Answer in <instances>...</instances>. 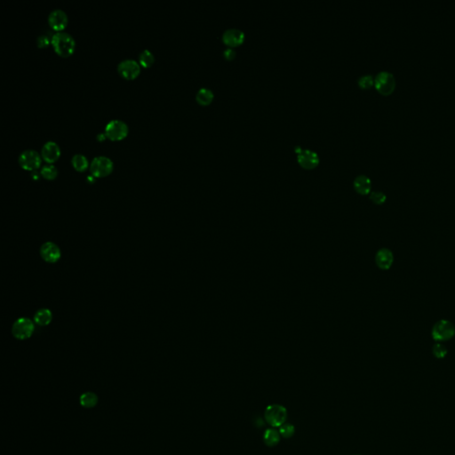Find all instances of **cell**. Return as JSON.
I'll return each mask as SVG.
<instances>
[{
  "label": "cell",
  "instance_id": "2",
  "mask_svg": "<svg viewBox=\"0 0 455 455\" xmlns=\"http://www.w3.org/2000/svg\"><path fill=\"white\" fill-rule=\"evenodd\" d=\"M431 335L433 340L438 342L451 340L455 335V326L450 321L442 319L434 324Z\"/></svg>",
  "mask_w": 455,
  "mask_h": 455
},
{
  "label": "cell",
  "instance_id": "8",
  "mask_svg": "<svg viewBox=\"0 0 455 455\" xmlns=\"http://www.w3.org/2000/svg\"><path fill=\"white\" fill-rule=\"evenodd\" d=\"M42 156L34 150H25L19 156V164L29 171L37 170L41 166Z\"/></svg>",
  "mask_w": 455,
  "mask_h": 455
},
{
  "label": "cell",
  "instance_id": "25",
  "mask_svg": "<svg viewBox=\"0 0 455 455\" xmlns=\"http://www.w3.org/2000/svg\"><path fill=\"white\" fill-rule=\"evenodd\" d=\"M432 352H433V355H434L437 358H444L446 355H447V349L445 345H443L442 343H436L433 348H432Z\"/></svg>",
  "mask_w": 455,
  "mask_h": 455
},
{
  "label": "cell",
  "instance_id": "22",
  "mask_svg": "<svg viewBox=\"0 0 455 455\" xmlns=\"http://www.w3.org/2000/svg\"><path fill=\"white\" fill-rule=\"evenodd\" d=\"M139 62L142 67L148 68L151 67L152 64L155 62V57L154 54L152 53L150 50L145 49L142 52H140L139 54Z\"/></svg>",
  "mask_w": 455,
  "mask_h": 455
},
{
  "label": "cell",
  "instance_id": "17",
  "mask_svg": "<svg viewBox=\"0 0 455 455\" xmlns=\"http://www.w3.org/2000/svg\"><path fill=\"white\" fill-rule=\"evenodd\" d=\"M52 314L51 310L48 309H40L37 310L34 316V321L40 326H46L51 323Z\"/></svg>",
  "mask_w": 455,
  "mask_h": 455
},
{
  "label": "cell",
  "instance_id": "28",
  "mask_svg": "<svg viewBox=\"0 0 455 455\" xmlns=\"http://www.w3.org/2000/svg\"><path fill=\"white\" fill-rule=\"evenodd\" d=\"M52 41V39H50L47 35H40L39 37H37V44L38 47H46L50 44V42Z\"/></svg>",
  "mask_w": 455,
  "mask_h": 455
},
{
  "label": "cell",
  "instance_id": "23",
  "mask_svg": "<svg viewBox=\"0 0 455 455\" xmlns=\"http://www.w3.org/2000/svg\"><path fill=\"white\" fill-rule=\"evenodd\" d=\"M40 174L47 180H53L57 176V168L55 166H53L52 164H46L41 168Z\"/></svg>",
  "mask_w": 455,
  "mask_h": 455
},
{
  "label": "cell",
  "instance_id": "19",
  "mask_svg": "<svg viewBox=\"0 0 455 455\" xmlns=\"http://www.w3.org/2000/svg\"><path fill=\"white\" fill-rule=\"evenodd\" d=\"M71 164H72L74 168L77 171H79V172H83L86 168H88V166H90L87 157H85L84 154H81V153H77V154L74 155L72 158H71Z\"/></svg>",
  "mask_w": 455,
  "mask_h": 455
},
{
  "label": "cell",
  "instance_id": "9",
  "mask_svg": "<svg viewBox=\"0 0 455 455\" xmlns=\"http://www.w3.org/2000/svg\"><path fill=\"white\" fill-rule=\"evenodd\" d=\"M118 71L124 79H135L141 72V65L135 60L128 58L118 63Z\"/></svg>",
  "mask_w": 455,
  "mask_h": 455
},
{
  "label": "cell",
  "instance_id": "29",
  "mask_svg": "<svg viewBox=\"0 0 455 455\" xmlns=\"http://www.w3.org/2000/svg\"><path fill=\"white\" fill-rule=\"evenodd\" d=\"M236 52L235 50H234L233 48H231V47H229V48H227V49H225V50L223 51V55H224V57H225L226 59H228V60L234 59V58L236 57Z\"/></svg>",
  "mask_w": 455,
  "mask_h": 455
},
{
  "label": "cell",
  "instance_id": "18",
  "mask_svg": "<svg viewBox=\"0 0 455 455\" xmlns=\"http://www.w3.org/2000/svg\"><path fill=\"white\" fill-rule=\"evenodd\" d=\"M214 97L215 95L213 91L207 87L200 88L196 94V100L201 105L210 104L214 100Z\"/></svg>",
  "mask_w": 455,
  "mask_h": 455
},
{
  "label": "cell",
  "instance_id": "31",
  "mask_svg": "<svg viewBox=\"0 0 455 455\" xmlns=\"http://www.w3.org/2000/svg\"><path fill=\"white\" fill-rule=\"evenodd\" d=\"M106 137L107 136H106L105 134H99V135H97V139H98L99 141H103Z\"/></svg>",
  "mask_w": 455,
  "mask_h": 455
},
{
  "label": "cell",
  "instance_id": "13",
  "mask_svg": "<svg viewBox=\"0 0 455 455\" xmlns=\"http://www.w3.org/2000/svg\"><path fill=\"white\" fill-rule=\"evenodd\" d=\"M61 155V149L55 141H48L43 145L41 156L48 164L56 161Z\"/></svg>",
  "mask_w": 455,
  "mask_h": 455
},
{
  "label": "cell",
  "instance_id": "15",
  "mask_svg": "<svg viewBox=\"0 0 455 455\" xmlns=\"http://www.w3.org/2000/svg\"><path fill=\"white\" fill-rule=\"evenodd\" d=\"M245 39V33L238 29H228L222 34L223 42L230 47L240 45Z\"/></svg>",
  "mask_w": 455,
  "mask_h": 455
},
{
  "label": "cell",
  "instance_id": "6",
  "mask_svg": "<svg viewBox=\"0 0 455 455\" xmlns=\"http://www.w3.org/2000/svg\"><path fill=\"white\" fill-rule=\"evenodd\" d=\"M128 126L120 119H112L105 126V135L112 141L124 139L128 134Z\"/></svg>",
  "mask_w": 455,
  "mask_h": 455
},
{
  "label": "cell",
  "instance_id": "14",
  "mask_svg": "<svg viewBox=\"0 0 455 455\" xmlns=\"http://www.w3.org/2000/svg\"><path fill=\"white\" fill-rule=\"evenodd\" d=\"M377 266L383 270H389L394 262V254L388 248H382L377 252L375 255Z\"/></svg>",
  "mask_w": 455,
  "mask_h": 455
},
{
  "label": "cell",
  "instance_id": "16",
  "mask_svg": "<svg viewBox=\"0 0 455 455\" xmlns=\"http://www.w3.org/2000/svg\"><path fill=\"white\" fill-rule=\"evenodd\" d=\"M353 185L356 192L361 195H366L371 191V179L365 174L357 175L353 182Z\"/></svg>",
  "mask_w": 455,
  "mask_h": 455
},
{
  "label": "cell",
  "instance_id": "30",
  "mask_svg": "<svg viewBox=\"0 0 455 455\" xmlns=\"http://www.w3.org/2000/svg\"><path fill=\"white\" fill-rule=\"evenodd\" d=\"M32 177L34 179H38L39 178V173L37 172V170H34L32 171Z\"/></svg>",
  "mask_w": 455,
  "mask_h": 455
},
{
  "label": "cell",
  "instance_id": "11",
  "mask_svg": "<svg viewBox=\"0 0 455 455\" xmlns=\"http://www.w3.org/2000/svg\"><path fill=\"white\" fill-rule=\"evenodd\" d=\"M297 160L303 168L312 169L319 165V154L312 150L303 149L298 153Z\"/></svg>",
  "mask_w": 455,
  "mask_h": 455
},
{
  "label": "cell",
  "instance_id": "3",
  "mask_svg": "<svg viewBox=\"0 0 455 455\" xmlns=\"http://www.w3.org/2000/svg\"><path fill=\"white\" fill-rule=\"evenodd\" d=\"M113 167L114 164L110 157L97 156L90 163V171L94 177H104L112 172Z\"/></svg>",
  "mask_w": 455,
  "mask_h": 455
},
{
  "label": "cell",
  "instance_id": "20",
  "mask_svg": "<svg viewBox=\"0 0 455 455\" xmlns=\"http://www.w3.org/2000/svg\"><path fill=\"white\" fill-rule=\"evenodd\" d=\"M79 402L84 408H93L98 403V398L94 393H84L80 396Z\"/></svg>",
  "mask_w": 455,
  "mask_h": 455
},
{
  "label": "cell",
  "instance_id": "1",
  "mask_svg": "<svg viewBox=\"0 0 455 455\" xmlns=\"http://www.w3.org/2000/svg\"><path fill=\"white\" fill-rule=\"evenodd\" d=\"M52 47L54 51L63 57H68L75 50L76 43L74 37L65 32H58L52 35Z\"/></svg>",
  "mask_w": 455,
  "mask_h": 455
},
{
  "label": "cell",
  "instance_id": "10",
  "mask_svg": "<svg viewBox=\"0 0 455 455\" xmlns=\"http://www.w3.org/2000/svg\"><path fill=\"white\" fill-rule=\"evenodd\" d=\"M48 22L54 31L63 32L68 24V16L63 9L55 8L49 14Z\"/></svg>",
  "mask_w": 455,
  "mask_h": 455
},
{
  "label": "cell",
  "instance_id": "21",
  "mask_svg": "<svg viewBox=\"0 0 455 455\" xmlns=\"http://www.w3.org/2000/svg\"><path fill=\"white\" fill-rule=\"evenodd\" d=\"M263 439H264V442L265 444L270 446V447H273L275 445H277L278 443H279V440H280V435L278 434L277 430L275 429H267L264 433V437H263Z\"/></svg>",
  "mask_w": 455,
  "mask_h": 455
},
{
  "label": "cell",
  "instance_id": "7",
  "mask_svg": "<svg viewBox=\"0 0 455 455\" xmlns=\"http://www.w3.org/2000/svg\"><path fill=\"white\" fill-rule=\"evenodd\" d=\"M34 332V324L31 319L21 318L14 323L12 333L18 340H27L32 337Z\"/></svg>",
  "mask_w": 455,
  "mask_h": 455
},
{
  "label": "cell",
  "instance_id": "24",
  "mask_svg": "<svg viewBox=\"0 0 455 455\" xmlns=\"http://www.w3.org/2000/svg\"><path fill=\"white\" fill-rule=\"evenodd\" d=\"M357 83L359 84V86L361 88H364V89H368L371 87L373 84H374V79L373 77L370 75V74H366V75H364V76H361L358 80H357Z\"/></svg>",
  "mask_w": 455,
  "mask_h": 455
},
{
  "label": "cell",
  "instance_id": "4",
  "mask_svg": "<svg viewBox=\"0 0 455 455\" xmlns=\"http://www.w3.org/2000/svg\"><path fill=\"white\" fill-rule=\"evenodd\" d=\"M287 418V411L280 404L269 405L265 410V419L272 427H281Z\"/></svg>",
  "mask_w": 455,
  "mask_h": 455
},
{
  "label": "cell",
  "instance_id": "26",
  "mask_svg": "<svg viewBox=\"0 0 455 455\" xmlns=\"http://www.w3.org/2000/svg\"><path fill=\"white\" fill-rule=\"evenodd\" d=\"M370 199L376 204H382L386 201L387 196L382 191H372L370 194Z\"/></svg>",
  "mask_w": 455,
  "mask_h": 455
},
{
  "label": "cell",
  "instance_id": "32",
  "mask_svg": "<svg viewBox=\"0 0 455 455\" xmlns=\"http://www.w3.org/2000/svg\"><path fill=\"white\" fill-rule=\"evenodd\" d=\"M94 178H95V177H94V175L91 174V175H88V176H87V181H89V182H94Z\"/></svg>",
  "mask_w": 455,
  "mask_h": 455
},
{
  "label": "cell",
  "instance_id": "12",
  "mask_svg": "<svg viewBox=\"0 0 455 455\" xmlns=\"http://www.w3.org/2000/svg\"><path fill=\"white\" fill-rule=\"evenodd\" d=\"M40 255L45 262L55 263L61 258V250L54 243L47 242L40 248Z\"/></svg>",
  "mask_w": 455,
  "mask_h": 455
},
{
  "label": "cell",
  "instance_id": "5",
  "mask_svg": "<svg viewBox=\"0 0 455 455\" xmlns=\"http://www.w3.org/2000/svg\"><path fill=\"white\" fill-rule=\"evenodd\" d=\"M374 85L381 94L388 95L393 93L396 88V79L392 73L383 70L374 78Z\"/></svg>",
  "mask_w": 455,
  "mask_h": 455
},
{
  "label": "cell",
  "instance_id": "27",
  "mask_svg": "<svg viewBox=\"0 0 455 455\" xmlns=\"http://www.w3.org/2000/svg\"><path fill=\"white\" fill-rule=\"evenodd\" d=\"M294 431H295V429H294V427L292 424H283L281 428H280V430H279V433L285 438H289L293 437Z\"/></svg>",
  "mask_w": 455,
  "mask_h": 455
}]
</instances>
